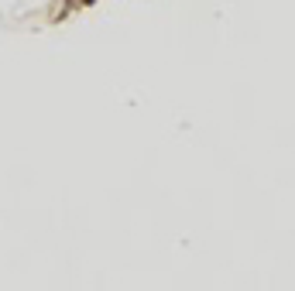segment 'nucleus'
<instances>
[{"instance_id":"nucleus-1","label":"nucleus","mask_w":295,"mask_h":291,"mask_svg":"<svg viewBox=\"0 0 295 291\" xmlns=\"http://www.w3.org/2000/svg\"><path fill=\"white\" fill-rule=\"evenodd\" d=\"M86 4H93V0H86Z\"/></svg>"}]
</instances>
